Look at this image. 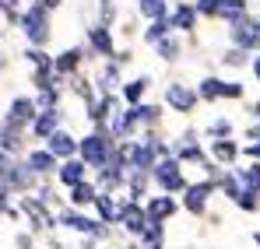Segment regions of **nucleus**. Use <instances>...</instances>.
Instances as JSON below:
<instances>
[{
    "instance_id": "nucleus-7",
    "label": "nucleus",
    "mask_w": 260,
    "mask_h": 249,
    "mask_svg": "<svg viewBox=\"0 0 260 249\" xmlns=\"http://www.w3.org/2000/svg\"><path fill=\"white\" fill-rule=\"evenodd\" d=\"M253 70H257V78H260V56H257V63H253Z\"/></svg>"
},
{
    "instance_id": "nucleus-3",
    "label": "nucleus",
    "mask_w": 260,
    "mask_h": 249,
    "mask_svg": "<svg viewBox=\"0 0 260 249\" xmlns=\"http://www.w3.org/2000/svg\"><path fill=\"white\" fill-rule=\"evenodd\" d=\"M197 25V7H190V4H179L173 11V28H183V32H190Z\"/></svg>"
},
{
    "instance_id": "nucleus-5",
    "label": "nucleus",
    "mask_w": 260,
    "mask_h": 249,
    "mask_svg": "<svg viewBox=\"0 0 260 249\" xmlns=\"http://www.w3.org/2000/svg\"><path fill=\"white\" fill-rule=\"evenodd\" d=\"M91 46H95V49H102V53H109V49H113V42H109V35H106V28H91Z\"/></svg>"
},
{
    "instance_id": "nucleus-2",
    "label": "nucleus",
    "mask_w": 260,
    "mask_h": 249,
    "mask_svg": "<svg viewBox=\"0 0 260 249\" xmlns=\"http://www.w3.org/2000/svg\"><path fill=\"white\" fill-rule=\"evenodd\" d=\"M25 32L32 35L36 42H43L46 39V14L39 11V7H32L28 14H25Z\"/></svg>"
},
{
    "instance_id": "nucleus-4",
    "label": "nucleus",
    "mask_w": 260,
    "mask_h": 249,
    "mask_svg": "<svg viewBox=\"0 0 260 249\" xmlns=\"http://www.w3.org/2000/svg\"><path fill=\"white\" fill-rule=\"evenodd\" d=\"M137 7H141V14H148V18H155V21L166 14V0H141Z\"/></svg>"
},
{
    "instance_id": "nucleus-6",
    "label": "nucleus",
    "mask_w": 260,
    "mask_h": 249,
    "mask_svg": "<svg viewBox=\"0 0 260 249\" xmlns=\"http://www.w3.org/2000/svg\"><path fill=\"white\" fill-rule=\"evenodd\" d=\"M158 53H162L166 60H176V56H179V42L176 39H162L158 42Z\"/></svg>"
},
{
    "instance_id": "nucleus-1",
    "label": "nucleus",
    "mask_w": 260,
    "mask_h": 249,
    "mask_svg": "<svg viewBox=\"0 0 260 249\" xmlns=\"http://www.w3.org/2000/svg\"><path fill=\"white\" fill-rule=\"evenodd\" d=\"M232 39L239 42L243 49H253V46H260V21L239 18V21H236V28H232Z\"/></svg>"
}]
</instances>
